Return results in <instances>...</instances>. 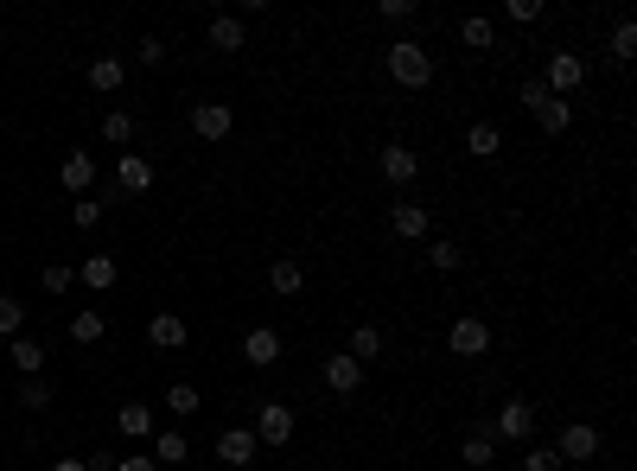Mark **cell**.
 <instances>
[{
    "mask_svg": "<svg viewBox=\"0 0 637 471\" xmlns=\"http://www.w3.org/2000/svg\"><path fill=\"white\" fill-rule=\"evenodd\" d=\"M383 64H389V77L402 83V90H427V83H434V58H427V45H415V39H395Z\"/></svg>",
    "mask_w": 637,
    "mask_h": 471,
    "instance_id": "1",
    "label": "cell"
},
{
    "mask_svg": "<svg viewBox=\"0 0 637 471\" xmlns=\"http://www.w3.org/2000/svg\"><path fill=\"white\" fill-rule=\"evenodd\" d=\"M294 427H300V414L287 401H262L255 408V440L262 446H294Z\"/></svg>",
    "mask_w": 637,
    "mask_h": 471,
    "instance_id": "2",
    "label": "cell"
},
{
    "mask_svg": "<svg viewBox=\"0 0 637 471\" xmlns=\"http://www.w3.org/2000/svg\"><path fill=\"white\" fill-rule=\"evenodd\" d=\"M580 83H587V58H574V51H548V77H542V90L548 96H574Z\"/></svg>",
    "mask_w": 637,
    "mask_h": 471,
    "instance_id": "3",
    "label": "cell"
},
{
    "mask_svg": "<svg viewBox=\"0 0 637 471\" xmlns=\"http://www.w3.org/2000/svg\"><path fill=\"white\" fill-rule=\"evenodd\" d=\"M446 351L453 357H485L491 351V325L485 319H453L446 325Z\"/></svg>",
    "mask_w": 637,
    "mask_h": 471,
    "instance_id": "4",
    "label": "cell"
},
{
    "mask_svg": "<svg viewBox=\"0 0 637 471\" xmlns=\"http://www.w3.org/2000/svg\"><path fill=\"white\" fill-rule=\"evenodd\" d=\"M491 433H497V440H529V433H536V408H529L523 395H510L504 408H497V421H491Z\"/></svg>",
    "mask_w": 637,
    "mask_h": 471,
    "instance_id": "5",
    "label": "cell"
},
{
    "mask_svg": "<svg viewBox=\"0 0 637 471\" xmlns=\"http://www.w3.org/2000/svg\"><path fill=\"white\" fill-rule=\"evenodd\" d=\"M230 128H236L230 102H192V134H198V141H223Z\"/></svg>",
    "mask_w": 637,
    "mask_h": 471,
    "instance_id": "6",
    "label": "cell"
},
{
    "mask_svg": "<svg viewBox=\"0 0 637 471\" xmlns=\"http://www.w3.org/2000/svg\"><path fill=\"white\" fill-rule=\"evenodd\" d=\"M255 452H262L255 427H223V433H217V459H223V465L243 471V465H255Z\"/></svg>",
    "mask_w": 637,
    "mask_h": 471,
    "instance_id": "7",
    "label": "cell"
},
{
    "mask_svg": "<svg viewBox=\"0 0 637 471\" xmlns=\"http://www.w3.org/2000/svg\"><path fill=\"white\" fill-rule=\"evenodd\" d=\"M376 166H383V179H389V185H415V179H421V153H415V147H402V141L383 147V160H376Z\"/></svg>",
    "mask_w": 637,
    "mask_h": 471,
    "instance_id": "8",
    "label": "cell"
},
{
    "mask_svg": "<svg viewBox=\"0 0 637 471\" xmlns=\"http://www.w3.org/2000/svg\"><path fill=\"white\" fill-rule=\"evenodd\" d=\"M115 185H122L128 198H147V191H153V160H141V153H122V160H115Z\"/></svg>",
    "mask_w": 637,
    "mask_h": 471,
    "instance_id": "9",
    "label": "cell"
},
{
    "mask_svg": "<svg viewBox=\"0 0 637 471\" xmlns=\"http://www.w3.org/2000/svg\"><path fill=\"white\" fill-rule=\"evenodd\" d=\"M555 452H561V465H567V459H593V452H599V427L567 421V427H561V440H555Z\"/></svg>",
    "mask_w": 637,
    "mask_h": 471,
    "instance_id": "10",
    "label": "cell"
},
{
    "mask_svg": "<svg viewBox=\"0 0 637 471\" xmlns=\"http://www.w3.org/2000/svg\"><path fill=\"white\" fill-rule=\"evenodd\" d=\"M243 363H255V370L281 363V331H274V325H255L249 338H243Z\"/></svg>",
    "mask_w": 637,
    "mask_h": 471,
    "instance_id": "11",
    "label": "cell"
},
{
    "mask_svg": "<svg viewBox=\"0 0 637 471\" xmlns=\"http://www.w3.org/2000/svg\"><path fill=\"white\" fill-rule=\"evenodd\" d=\"M325 389H338V395H357V389H364V363H357V357H325Z\"/></svg>",
    "mask_w": 637,
    "mask_h": 471,
    "instance_id": "12",
    "label": "cell"
},
{
    "mask_svg": "<svg viewBox=\"0 0 637 471\" xmlns=\"http://www.w3.org/2000/svg\"><path fill=\"white\" fill-rule=\"evenodd\" d=\"M115 427H122L128 440H153V433H160V421H153L147 401H122V408H115Z\"/></svg>",
    "mask_w": 637,
    "mask_h": 471,
    "instance_id": "13",
    "label": "cell"
},
{
    "mask_svg": "<svg viewBox=\"0 0 637 471\" xmlns=\"http://www.w3.org/2000/svg\"><path fill=\"white\" fill-rule=\"evenodd\" d=\"M58 179L71 185L77 198H90V185H96V160H90L83 147H71V153H64V166H58Z\"/></svg>",
    "mask_w": 637,
    "mask_h": 471,
    "instance_id": "14",
    "label": "cell"
},
{
    "mask_svg": "<svg viewBox=\"0 0 637 471\" xmlns=\"http://www.w3.org/2000/svg\"><path fill=\"white\" fill-rule=\"evenodd\" d=\"M459 459H466L472 471H485V465L497 459V433H491V421H478V427L466 433V446H459Z\"/></svg>",
    "mask_w": 637,
    "mask_h": 471,
    "instance_id": "15",
    "label": "cell"
},
{
    "mask_svg": "<svg viewBox=\"0 0 637 471\" xmlns=\"http://www.w3.org/2000/svg\"><path fill=\"white\" fill-rule=\"evenodd\" d=\"M77 281L90 287V293H109L115 281H122V268H115V255H90V261L77 268Z\"/></svg>",
    "mask_w": 637,
    "mask_h": 471,
    "instance_id": "16",
    "label": "cell"
},
{
    "mask_svg": "<svg viewBox=\"0 0 637 471\" xmlns=\"http://www.w3.org/2000/svg\"><path fill=\"white\" fill-rule=\"evenodd\" d=\"M389 230L402 236V242H421V236H427V204H395V211H389Z\"/></svg>",
    "mask_w": 637,
    "mask_h": 471,
    "instance_id": "17",
    "label": "cell"
},
{
    "mask_svg": "<svg viewBox=\"0 0 637 471\" xmlns=\"http://www.w3.org/2000/svg\"><path fill=\"white\" fill-rule=\"evenodd\" d=\"M147 338L160 344V351H179L185 338H192V331H185V319L179 312H153V325H147Z\"/></svg>",
    "mask_w": 637,
    "mask_h": 471,
    "instance_id": "18",
    "label": "cell"
},
{
    "mask_svg": "<svg viewBox=\"0 0 637 471\" xmlns=\"http://www.w3.org/2000/svg\"><path fill=\"white\" fill-rule=\"evenodd\" d=\"M268 287L281 293V300H294V293L306 287V268H300L294 255H281V261H274V268H268Z\"/></svg>",
    "mask_w": 637,
    "mask_h": 471,
    "instance_id": "19",
    "label": "cell"
},
{
    "mask_svg": "<svg viewBox=\"0 0 637 471\" xmlns=\"http://www.w3.org/2000/svg\"><path fill=\"white\" fill-rule=\"evenodd\" d=\"M466 153H478V160H497V153H504L497 121H472V128H466Z\"/></svg>",
    "mask_w": 637,
    "mask_h": 471,
    "instance_id": "20",
    "label": "cell"
},
{
    "mask_svg": "<svg viewBox=\"0 0 637 471\" xmlns=\"http://www.w3.org/2000/svg\"><path fill=\"white\" fill-rule=\"evenodd\" d=\"M185 452H192V440H185L179 427L153 433V465H185Z\"/></svg>",
    "mask_w": 637,
    "mask_h": 471,
    "instance_id": "21",
    "label": "cell"
},
{
    "mask_svg": "<svg viewBox=\"0 0 637 471\" xmlns=\"http://www.w3.org/2000/svg\"><path fill=\"white\" fill-rule=\"evenodd\" d=\"M122 58H90V90L96 96H115V90H122Z\"/></svg>",
    "mask_w": 637,
    "mask_h": 471,
    "instance_id": "22",
    "label": "cell"
},
{
    "mask_svg": "<svg viewBox=\"0 0 637 471\" xmlns=\"http://www.w3.org/2000/svg\"><path fill=\"white\" fill-rule=\"evenodd\" d=\"M536 128H542V134H567V128H574V102L548 96L542 109H536Z\"/></svg>",
    "mask_w": 637,
    "mask_h": 471,
    "instance_id": "23",
    "label": "cell"
},
{
    "mask_svg": "<svg viewBox=\"0 0 637 471\" xmlns=\"http://www.w3.org/2000/svg\"><path fill=\"white\" fill-rule=\"evenodd\" d=\"M211 51H243V20L236 13H217L211 20Z\"/></svg>",
    "mask_w": 637,
    "mask_h": 471,
    "instance_id": "24",
    "label": "cell"
},
{
    "mask_svg": "<svg viewBox=\"0 0 637 471\" xmlns=\"http://www.w3.org/2000/svg\"><path fill=\"white\" fill-rule=\"evenodd\" d=\"M344 357H357V363L383 357V331H376V325H357V331H351V344H344Z\"/></svg>",
    "mask_w": 637,
    "mask_h": 471,
    "instance_id": "25",
    "label": "cell"
},
{
    "mask_svg": "<svg viewBox=\"0 0 637 471\" xmlns=\"http://www.w3.org/2000/svg\"><path fill=\"white\" fill-rule=\"evenodd\" d=\"M71 338H77V344H102V338H109V319H102L96 306L77 312V319H71Z\"/></svg>",
    "mask_w": 637,
    "mask_h": 471,
    "instance_id": "26",
    "label": "cell"
},
{
    "mask_svg": "<svg viewBox=\"0 0 637 471\" xmlns=\"http://www.w3.org/2000/svg\"><path fill=\"white\" fill-rule=\"evenodd\" d=\"M459 39H466L472 51H491L497 45V26L485 20V13H472V20H459Z\"/></svg>",
    "mask_w": 637,
    "mask_h": 471,
    "instance_id": "27",
    "label": "cell"
},
{
    "mask_svg": "<svg viewBox=\"0 0 637 471\" xmlns=\"http://www.w3.org/2000/svg\"><path fill=\"white\" fill-rule=\"evenodd\" d=\"M102 141H109V147H128V141H134V115H128V109H109V115H102Z\"/></svg>",
    "mask_w": 637,
    "mask_h": 471,
    "instance_id": "28",
    "label": "cell"
},
{
    "mask_svg": "<svg viewBox=\"0 0 637 471\" xmlns=\"http://www.w3.org/2000/svg\"><path fill=\"white\" fill-rule=\"evenodd\" d=\"M7 357H13V370H20V376H39V363H45V351H39V344L26 338V331H20V338H13V351H7Z\"/></svg>",
    "mask_w": 637,
    "mask_h": 471,
    "instance_id": "29",
    "label": "cell"
},
{
    "mask_svg": "<svg viewBox=\"0 0 637 471\" xmlns=\"http://www.w3.org/2000/svg\"><path fill=\"white\" fill-rule=\"evenodd\" d=\"M166 408L179 414V421H192V414L204 408V401H198V389H192V382H172V389H166Z\"/></svg>",
    "mask_w": 637,
    "mask_h": 471,
    "instance_id": "30",
    "label": "cell"
},
{
    "mask_svg": "<svg viewBox=\"0 0 637 471\" xmlns=\"http://www.w3.org/2000/svg\"><path fill=\"white\" fill-rule=\"evenodd\" d=\"M606 51H612L618 64H631V58H637V26H631V20H618V26H612V39H606Z\"/></svg>",
    "mask_w": 637,
    "mask_h": 471,
    "instance_id": "31",
    "label": "cell"
},
{
    "mask_svg": "<svg viewBox=\"0 0 637 471\" xmlns=\"http://www.w3.org/2000/svg\"><path fill=\"white\" fill-rule=\"evenodd\" d=\"M459 261H466V255H459V242H427V268H434V274H453L459 268Z\"/></svg>",
    "mask_w": 637,
    "mask_h": 471,
    "instance_id": "32",
    "label": "cell"
},
{
    "mask_svg": "<svg viewBox=\"0 0 637 471\" xmlns=\"http://www.w3.org/2000/svg\"><path fill=\"white\" fill-rule=\"evenodd\" d=\"M20 331H26V306L13 293H0V338H20Z\"/></svg>",
    "mask_w": 637,
    "mask_h": 471,
    "instance_id": "33",
    "label": "cell"
},
{
    "mask_svg": "<svg viewBox=\"0 0 637 471\" xmlns=\"http://www.w3.org/2000/svg\"><path fill=\"white\" fill-rule=\"evenodd\" d=\"M20 408H32V414L51 408V382H45V376H26V382H20Z\"/></svg>",
    "mask_w": 637,
    "mask_h": 471,
    "instance_id": "34",
    "label": "cell"
},
{
    "mask_svg": "<svg viewBox=\"0 0 637 471\" xmlns=\"http://www.w3.org/2000/svg\"><path fill=\"white\" fill-rule=\"evenodd\" d=\"M523 471H561V452L555 446H529L523 452Z\"/></svg>",
    "mask_w": 637,
    "mask_h": 471,
    "instance_id": "35",
    "label": "cell"
},
{
    "mask_svg": "<svg viewBox=\"0 0 637 471\" xmlns=\"http://www.w3.org/2000/svg\"><path fill=\"white\" fill-rule=\"evenodd\" d=\"M71 223H77V230H96V223H102V204H96V198H77V204H71Z\"/></svg>",
    "mask_w": 637,
    "mask_h": 471,
    "instance_id": "36",
    "label": "cell"
},
{
    "mask_svg": "<svg viewBox=\"0 0 637 471\" xmlns=\"http://www.w3.org/2000/svg\"><path fill=\"white\" fill-rule=\"evenodd\" d=\"M39 281H45V293H64V287L77 281V274L64 268V261H45V274H39Z\"/></svg>",
    "mask_w": 637,
    "mask_h": 471,
    "instance_id": "37",
    "label": "cell"
},
{
    "mask_svg": "<svg viewBox=\"0 0 637 471\" xmlns=\"http://www.w3.org/2000/svg\"><path fill=\"white\" fill-rule=\"evenodd\" d=\"M376 20H389V26L415 20V0H383V7H376Z\"/></svg>",
    "mask_w": 637,
    "mask_h": 471,
    "instance_id": "38",
    "label": "cell"
},
{
    "mask_svg": "<svg viewBox=\"0 0 637 471\" xmlns=\"http://www.w3.org/2000/svg\"><path fill=\"white\" fill-rule=\"evenodd\" d=\"M510 20H523V26L542 20V0H510Z\"/></svg>",
    "mask_w": 637,
    "mask_h": 471,
    "instance_id": "39",
    "label": "cell"
},
{
    "mask_svg": "<svg viewBox=\"0 0 637 471\" xmlns=\"http://www.w3.org/2000/svg\"><path fill=\"white\" fill-rule=\"evenodd\" d=\"M141 64H166V45L160 39H141Z\"/></svg>",
    "mask_w": 637,
    "mask_h": 471,
    "instance_id": "40",
    "label": "cell"
},
{
    "mask_svg": "<svg viewBox=\"0 0 637 471\" xmlns=\"http://www.w3.org/2000/svg\"><path fill=\"white\" fill-rule=\"evenodd\" d=\"M115 471H160V465H153L147 452H134V459H115Z\"/></svg>",
    "mask_w": 637,
    "mask_h": 471,
    "instance_id": "41",
    "label": "cell"
},
{
    "mask_svg": "<svg viewBox=\"0 0 637 471\" xmlns=\"http://www.w3.org/2000/svg\"><path fill=\"white\" fill-rule=\"evenodd\" d=\"M51 471H90V465H83V459H58V465H51Z\"/></svg>",
    "mask_w": 637,
    "mask_h": 471,
    "instance_id": "42",
    "label": "cell"
},
{
    "mask_svg": "<svg viewBox=\"0 0 637 471\" xmlns=\"http://www.w3.org/2000/svg\"><path fill=\"white\" fill-rule=\"evenodd\" d=\"M0 427H7V414H0Z\"/></svg>",
    "mask_w": 637,
    "mask_h": 471,
    "instance_id": "43",
    "label": "cell"
}]
</instances>
